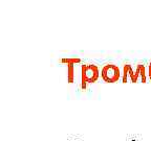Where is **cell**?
Returning <instances> with one entry per match:
<instances>
[{"label": "cell", "instance_id": "obj_5", "mask_svg": "<svg viewBox=\"0 0 151 141\" xmlns=\"http://www.w3.org/2000/svg\"><path fill=\"white\" fill-rule=\"evenodd\" d=\"M75 79V65H67V82L73 83Z\"/></svg>", "mask_w": 151, "mask_h": 141}, {"label": "cell", "instance_id": "obj_1", "mask_svg": "<svg viewBox=\"0 0 151 141\" xmlns=\"http://www.w3.org/2000/svg\"><path fill=\"white\" fill-rule=\"evenodd\" d=\"M100 71L97 65L83 64L81 65V88L86 89L88 83H95L98 81Z\"/></svg>", "mask_w": 151, "mask_h": 141}, {"label": "cell", "instance_id": "obj_7", "mask_svg": "<svg viewBox=\"0 0 151 141\" xmlns=\"http://www.w3.org/2000/svg\"><path fill=\"white\" fill-rule=\"evenodd\" d=\"M148 76L151 81V64H149V67H148Z\"/></svg>", "mask_w": 151, "mask_h": 141}, {"label": "cell", "instance_id": "obj_8", "mask_svg": "<svg viewBox=\"0 0 151 141\" xmlns=\"http://www.w3.org/2000/svg\"><path fill=\"white\" fill-rule=\"evenodd\" d=\"M69 141H80V140H69Z\"/></svg>", "mask_w": 151, "mask_h": 141}, {"label": "cell", "instance_id": "obj_4", "mask_svg": "<svg viewBox=\"0 0 151 141\" xmlns=\"http://www.w3.org/2000/svg\"><path fill=\"white\" fill-rule=\"evenodd\" d=\"M141 76V82L142 83H146L147 82V74H146V69L145 66L142 64L136 65V68L134 70V77H135V82L138 83V77Z\"/></svg>", "mask_w": 151, "mask_h": 141}, {"label": "cell", "instance_id": "obj_6", "mask_svg": "<svg viewBox=\"0 0 151 141\" xmlns=\"http://www.w3.org/2000/svg\"><path fill=\"white\" fill-rule=\"evenodd\" d=\"M61 62L65 63L67 65H76L81 63V59H79V58H67V59H62Z\"/></svg>", "mask_w": 151, "mask_h": 141}, {"label": "cell", "instance_id": "obj_9", "mask_svg": "<svg viewBox=\"0 0 151 141\" xmlns=\"http://www.w3.org/2000/svg\"><path fill=\"white\" fill-rule=\"evenodd\" d=\"M128 141H135V140H128Z\"/></svg>", "mask_w": 151, "mask_h": 141}, {"label": "cell", "instance_id": "obj_2", "mask_svg": "<svg viewBox=\"0 0 151 141\" xmlns=\"http://www.w3.org/2000/svg\"><path fill=\"white\" fill-rule=\"evenodd\" d=\"M101 76L106 83H116L121 79L122 73L116 65L106 64L101 70Z\"/></svg>", "mask_w": 151, "mask_h": 141}, {"label": "cell", "instance_id": "obj_3", "mask_svg": "<svg viewBox=\"0 0 151 141\" xmlns=\"http://www.w3.org/2000/svg\"><path fill=\"white\" fill-rule=\"evenodd\" d=\"M128 76L130 77V81L132 83L135 82V77H134V71L132 69V66L130 64H125L123 67V72H122V82L127 83L128 82Z\"/></svg>", "mask_w": 151, "mask_h": 141}, {"label": "cell", "instance_id": "obj_10", "mask_svg": "<svg viewBox=\"0 0 151 141\" xmlns=\"http://www.w3.org/2000/svg\"><path fill=\"white\" fill-rule=\"evenodd\" d=\"M150 64H151V61H150Z\"/></svg>", "mask_w": 151, "mask_h": 141}]
</instances>
